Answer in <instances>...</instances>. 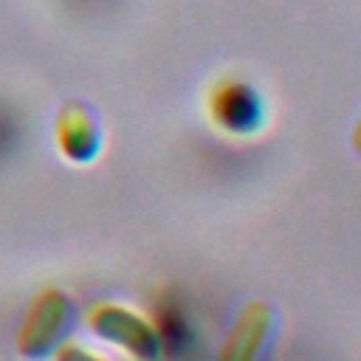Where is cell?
I'll return each instance as SVG.
<instances>
[{"label":"cell","instance_id":"cell-5","mask_svg":"<svg viewBox=\"0 0 361 361\" xmlns=\"http://www.w3.org/2000/svg\"><path fill=\"white\" fill-rule=\"evenodd\" d=\"M271 336H274V310L265 302H251L240 313L237 324L231 327V336L223 344L220 355L223 358H240V361L257 358L271 344Z\"/></svg>","mask_w":361,"mask_h":361},{"label":"cell","instance_id":"cell-4","mask_svg":"<svg viewBox=\"0 0 361 361\" xmlns=\"http://www.w3.org/2000/svg\"><path fill=\"white\" fill-rule=\"evenodd\" d=\"M56 147L73 164H90L99 155L102 130L85 104L71 102L62 107V113L56 116Z\"/></svg>","mask_w":361,"mask_h":361},{"label":"cell","instance_id":"cell-2","mask_svg":"<svg viewBox=\"0 0 361 361\" xmlns=\"http://www.w3.org/2000/svg\"><path fill=\"white\" fill-rule=\"evenodd\" d=\"M87 327L102 341H110L121 347L124 353L135 358H155L161 353V336L155 330V322H149L144 313L118 305V302H96L87 316Z\"/></svg>","mask_w":361,"mask_h":361},{"label":"cell","instance_id":"cell-1","mask_svg":"<svg viewBox=\"0 0 361 361\" xmlns=\"http://www.w3.org/2000/svg\"><path fill=\"white\" fill-rule=\"evenodd\" d=\"M206 116L212 127L228 138H251L268 124L262 93L240 76H223L206 90Z\"/></svg>","mask_w":361,"mask_h":361},{"label":"cell","instance_id":"cell-6","mask_svg":"<svg viewBox=\"0 0 361 361\" xmlns=\"http://www.w3.org/2000/svg\"><path fill=\"white\" fill-rule=\"evenodd\" d=\"M353 147L361 152V118H358V124H355V130H353Z\"/></svg>","mask_w":361,"mask_h":361},{"label":"cell","instance_id":"cell-3","mask_svg":"<svg viewBox=\"0 0 361 361\" xmlns=\"http://www.w3.org/2000/svg\"><path fill=\"white\" fill-rule=\"evenodd\" d=\"M68 322H71V299L62 290H42L31 302V307L23 319V327L17 333L20 353L23 355L48 353L65 333Z\"/></svg>","mask_w":361,"mask_h":361}]
</instances>
